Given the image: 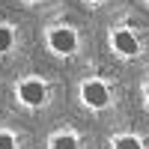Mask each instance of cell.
Masks as SVG:
<instances>
[{
  "mask_svg": "<svg viewBox=\"0 0 149 149\" xmlns=\"http://www.w3.org/2000/svg\"><path fill=\"white\" fill-rule=\"evenodd\" d=\"M42 98H45V86L39 81H27V84H21V102H27V104H42Z\"/></svg>",
  "mask_w": 149,
  "mask_h": 149,
  "instance_id": "cell-3",
  "label": "cell"
},
{
  "mask_svg": "<svg viewBox=\"0 0 149 149\" xmlns=\"http://www.w3.org/2000/svg\"><path fill=\"white\" fill-rule=\"evenodd\" d=\"M51 48L60 54H72L74 51V33L72 30H54L51 33Z\"/></svg>",
  "mask_w": 149,
  "mask_h": 149,
  "instance_id": "cell-2",
  "label": "cell"
},
{
  "mask_svg": "<svg viewBox=\"0 0 149 149\" xmlns=\"http://www.w3.org/2000/svg\"><path fill=\"white\" fill-rule=\"evenodd\" d=\"M51 149H78V140L69 137V134H60V137H54Z\"/></svg>",
  "mask_w": 149,
  "mask_h": 149,
  "instance_id": "cell-5",
  "label": "cell"
},
{
  "mask_svg": "<svg viewBox=\"0 0 149 149\" xmlns=\"http://www.w3.org/2000/svg\"><path fill=\"white\" fill-rule=\"evenodd\" d=\"M113 149H140V143L134 140V137H122V140H116Z\"/></svg>",
  "mask_w": 149,
  "mask_h": 149,
  "instance_id": "cell-7",
  "label": "cell"
},
{
  "mask_svg": "<svg viewBox=\"0 0 149 149\" xmlns=\"http://www.w3.org/2000/svg\"><path fill=\"white\" fill-rule=\"evenodd\" d=\"M113 48H116L119 54H134V51H137V39H134L128 30H119L113 36Z\"/></svg>",
  "mask_w": 149,
  "mask_h": 149,
  "instance_id": "cell-4",
  "label": "cell"
},
{
  "mask_svg": "<svg viewBox=\"0 0 149 149\" xmlns=\"http://www.w3.org/2000/svg\"><path fill=\"white\" fill-rule=\"evenodd\" d=\"M84 102L93 107H104L107 104V86L104 84H84Z\"/></svg>",
  "mask_w": 149,
  "mask_h": 149,
  "instance_id": "cell-1",
  "label": "cell"
},
{
  "mask_svg": "<svg viewBox=\"0 0 149 149\" xmlns=\"http://www.w3.org/2000/svg\"><path fill=\"white\" fill-rule=\"evenodd\" d=\"M9 48H12V30L0 27V51H9Z\"/></svg>",
  "mask_w": 149,
  "mask_h": 149,
  "instance_id": "cell-6",
  "label": "cell"
},
{
  "mask_svg": "<svg viewBox=\"0 0 149 149\" xmlns=\"http://www.w3.org/2000/svg\"><path fill=\"white\" fill-rule=\"evenodd\" d=\"M0 149H15V140L9 134H0Z\"/></svg>",
  "mask_w": 149,
  "mask_h": 149,
  "instance_id": "cell-8",
  "label": "cell"
}]
</instances>
